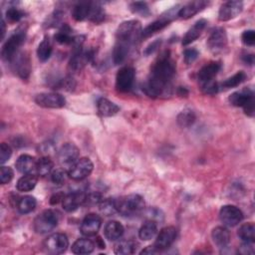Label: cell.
Instances as JSON below:
<instances>
[{
	"mask_svg": "<svg viewBox=\"0 0 255 255\" xmlns=\"http://www.w3.org/2000/svg\"><path fill=\"white\" fill-rule=\"evenodd\" d=\"M175 72L176 67L170 52L168 50L163 51L150 67V72L142 86V91L150 98H156L165 94L170 88Z\"/></svg>",
	"mask_w": 255,
	"mask_h": 255,
	"instance_id": "1",
	"label": "cell"
},
{
	"mask_svg": "<svg viewBox=\"0 0 255 255\" xmlns=\"http://www.w3.org/2000/svg\"><path fill=\"white\" fill-rule=\"evenodd\" d=\"M141 24L137 20L125 21L116 31V44L113 50V61L120 65L126 61L131 48L141 39Z\"/></svg>",
	"mask_w": 255,
	"mask_h": 255,
	"instance_id": "2",
	"label": "cell"
},
{
	"mask_svg": "<svg viewBox=\"0 0 255 255\" xmlns=\"http://www.w3.org/2000/svg\"><path fill=\"white\" fill-rule=\"evenodd\" d=\"M27 34V25H20L13 34L6 40L4 43L2 50H1V56L4 61L7 63H11L14 58L20 53L19 50L21 46L24 44Z\"/></svg>",
	"mask_w": 255,
	"mask_h": 255,
	"instance_id": "3",
	"label": "cell"
},
{
	"mask_svg": "<svg viewBox=\"0 0 255 255\" xmlns=\"http://www.w3.org/2000/svg\"><path fill=\"white\" fill-rule=\"evenodd\" d=\"M144 200L138 194H129L117 199L118 212L123 216H133L144 209Z\"/></svg>",
	"mask_w": 255,
	"mask_h": 255,
	"instance_id": "4",
	"label": "cell"
},
{
	"mask_svg": "<svg viewBox=\"0 0 255 255\" xmlns=\"http://www.w3.org/2000/svg\"><path fill=\"white\" fill-rule=\"evenodd\" d=\"M179 9H180V6L176 5V6L171 7L167 11H165L163 14H161L158 19H156L155 21L150 23L148 26H146L144 29H142L141 39L148 38L151 35L159 32L160 30H162L163 28L168 26L169 23L177 17Z\"/></svg>",
	"mask_w": 255,
	"mask_h": 255,
	"instance_id": "5",
	"label": "cell"
},
{
	"mask_svg": "<svg viewBox=\"0 0 255 255\" xmlns=\"http://www.w3.org/2000/svg\"><path fill=\"white\" fill-rule=\"evenodd\" d=\"M228 101L234 107L243 108V111L247 116H254V92L252 89L244 88L234 92L229 96Z\"/></svg>",
	"mask_w": 255,
	"mask_h": 255,
	"instance_id": "6",
	"label": "cell"
},
{
	"mask_svg": "<svg viewBox=\"0 0 255 255\" xmlns=\"http://www.w3.org/2000/svg\"><path fill=\"white\" fill-rule=\"evenodd\" d=\"M59 222V215L53 209H46L34 220V230L37 233L45 234L52 231Z\"/></svg>",
	"mask_w": 255,
	"mask_h": 255,
	"instance_id": "7",
	"label": "cell"
},
{
	"mask_svg": "<svg viewBox=\"0 0 255 255\" xmlns=\"http://www.w3.org/2000/svg\"><path fill=\"white\" fill-rule=\"evenodd\" d=\"M95 57V52L92 49H84L83 46L74 49V53L69 61V69L71 72H81L84 67L92 62Z\"/></svg>",
	"mask_w": 255,
	"mask_h": 255,
	"instance_id": "8",
	"label": "cell"
},
{
	"mask_svg": "<svg viewBox=\"0 0 255 255\" xmlns=\"http://www.w3.org/2000/svg\"><path fill=\"white\" fill-rule=\"evenodd\" d=\"M93 169L92 160L88 157H81L67 169V174L73 180H83L92 173Z\"/></svg>",
	"mask_w": 255,
	"mask_h": 255,
	"instance_id": "9",
	"label": "cell"
},
{
	"mask_svg": "<svg viewBox=\"0 0 255 255\" xmlns=\"http://www.w3.org/2000/svg\"><path fill=\"white\" fill-rule=\"evenodd\" d=\"M135 70L130 66L121 68L116 76V89L121 93L128 92L133 85Z\"/></svg>",
	"mask_w": 255,
	"mask_h": 255,
	"instance_id": "10",
	"label": "cell"
},
{
	"mask_svg": "<svg viewBox=\"0 0 255 255\" xmlns=\"http://www.w3.org/2000/svg\"><path fill=\"white\" fill-rule=\"evenodd\" d=\"M35 103L46 109H61L66 105V99L59 93H40L35 97Z\"/></svg>",
	"mask_w": 255,
	"mask_h": 255,
	"instance_id": "11",
	"label": "cell"
},
{
	"mask_svg": "<svg viewBox=\"0 0 255 255\" xmlns=\"http://www.w3.org/2000/svg\"><path fill=\"white\" fill-rule=\"evenodd\" d=\"M69 246V240L64 233H53L44 242V247L51 254H62Z\"/></svg>",
	"mask_w": 255,
	"mask_h": 255,
	"instance_id": "12",
	"label": "cell"
},
{
	"mask_svg": "<svg viewBox=\"0 0 255 255\" xmlns=\"http://www.w3.org/2000/svg\"><path fill=\"white\" fill-rule=\"evenodd\" d=\"M219 218L223 225L228 227H234L242 221L243 212L237 206L227 204L220 208Z\"/></svg>",
	"mask_w": 255,
	"mask_h": 255,
	"instance_id": "13",
	"label": "cell"
},
{
	"mask_svg": "<svg viewBox=\"0 0 255 255\" xmlns=\"http://www.w3.org/2000/svg\"><path fill=\"white\" fill-rule=\"evenodd\" d=\"M177 236V230L174 226H166L162 228L156 236L153 246L157 249L158 252L168 249Z\"/></svg>",
	"mask_w": 255,
	"mask_h": 255,
	"instance_id": "14",
	"label": "cell"
},
{
	"mask_svg": "<svg viewBox=\"0 0 255 255\" xmlns=\"http://www.w3.org/2000/svg\"><path fill=\"white\" fill-rule=\"evenodd\" d=\"M80 150L77 145L72 142H67L61 146L58 151V159L60 163L69 168L74 162L79 159Z\"/></svg>",
	"mask_w": 255,
	"mask_h": 255,
	"instance_id": "15",
	"label": "cell"
},
{
	"mask_svg": "<svg viewBox=\"0 0 255 255\" xmlns=\"http://www.w3.org/2000/svg\"><path fill=\"white\" fill-rule=\"evenodd\" d=\"M102 226V218L96 213L87 214L81 222L80 231L85 236H95Z\"/></svg>",
	"mask_w": 255,
	"mask_h": 255,
	"instance_id": "16",
	"label": "cell"
},
{
	"mask_svg": "<svg viewBox=\"0 0 255 255\" xmlns=\"http://www.w3.org/2000/svg\"><path fill=\"white\" fill-rule=\"evenodd\" d=\"M207 46L213 53H219L227 46V35L224 28H215L207 39Z\"/></svg>",
	"mask_w": 255,
	"mask_h": 255,
	"instance_id": "17",
	"label": "cell"
},
{
	"mask_svg": "<svg viewBox=\"0 0 255 255\" xmlns=\"http://www.w3.org/2000/svg\"><path fill=\"white\" fill-rule=\"evenodd\" d=\"M243 10V3L241 1H227L223 3L218 11L219 21L225 22L236 18Z\"/></svg>",
	"mask_w": 255,
	"mask_h": 255,
	"instance_id": "18",
	"label": "cell"
},
{
	"mask_svg": "<svg viewBox=\"0 0 255 255\" xmlns=\"http://www.w3.org/2000/svg\"><path fill=\"white\" fill-rule=\"evenodd\" d=\"M87 193L84 191H73L64 195L62 199V207L67 212H73L77 210L86 201Z\"/></svg>",
	"mask_w": 255,
	"mask_h": 255,
	"instance_id": "19",
	"label": "cell"
},
{
	"mask_svg": "<svg viewBox=\"0 0 255 255\" xmlns=\"http://www.w3.org/2000/svg\"><path fill=\"white\" fill-rule=\"evenodd\" d=\"M11 63L15 73H17L21 79L26 80L29 78L31 73V62L28 55L20 52Z\"/></svg>",
	"mask_w": 255,
	"mask_h": 255,
	"instance_id": "20",
	"label": "cell"
},
{
	"mask_svg": "<svg viewBox=\"0 0 255 255\" xmlns=\"http://www.w3.org/2000/svg\"><path fill=\"white\" fill-rule=\"evenodd\" d=\"M209 4L208 1L205 0H197V1H191L187 4L180 7L178 11L177 17L182 19H189L196 15L198 12L203 10L207 5Z\"/></svg>",
	"mask_w": 255,
	"mask_h": 255,
	"instance_id": "21",
	"label": "cell"
},
{
	"mask_svg": "<svg viewBox=\"0 0 255 255\" xmlns=\"http://www.w3.org/2000/svg\"><path fill=\"white\" fill-rule=\"evenodd\" d=\"M221 69V63L218 61H213L205 64L197 74V80L199 84L214 80L215 76Z\"/></svg>",
	"mask_w": 255,
	"mask_h": 255,
	"instance_id": "22",
	"label": "cell"
},
{
	"mask_svg": "<svg viewBox=\"0 0 255 255\" xmlns=\"http://www.w3.org/2000/svg\"><path fill=\"white\" fill-rule=\"evenodd\" d=\"M15 166L17 170L23 174L36 173L37 159L32 155L22 154L17 158L15 162Z\"/></svg>",
	"mask_w": 255,
	"mask_h": 255,
	"instance_id": "23",
	"label": "cell"
},
{
	"mask_svg": "<svg viewBox=\"0 0 255 255\" xmlns=\"http://www.w3.org/2000/svg\"><path fill=\"white\" fill-rule=\"evenodd\" d=\"M95 2H79L77 3L72 9V16L76 21H84L89 20L93 9H94Z\"/></svg>",
	"mask_w": 255,
	"mask_h": 255,
	"instance_id": "24",
	"label": "cell"
},
{
	"mask_svg": "<svg viewBox=\"0 0 255 255\" xmlns=\"http://www.w3.org/2000/svg\"><path fill=\"white\" fill-rule=\"evenodd\" d=\"M207 25V21L205 19H199L196 21L191 28L188 29V31L185 33V35L182 38V45L187 46L194 42L203 32Z\"/></svg>",
	"mask_w": 255,
	"mask_h": 255,
	"instance_id": "25",
	"label": "cell"
},
{
	"mask_svg": "<svg viewBox=\"0 0 255 255\" xmlns=\"http://www.w3.org/2000/svg\"><path fill=\"white\" fill-rule=\"evenodd\" d=\"M211 237L218 248H226L230 242V232L224 226H217L213 228Z\"/></svg>",
	"mask_w": 255,
	"mask_h": 255,
	"instance_id": "26",
	"label": "cell"
},
{
	"mask_svg": "<svg viewBox=\"0 0 255 255\" xmlns=\"http://www.w3.org/2000/svg\"><path fill=\"white\" fill-rule=\"evenodd\" d=\"M125 232V228L122 223L116 220L109 221L104 228V234L106 238L110 241H116L119 240Z\"/></svg>",
	"mask_w": 255,
	"mask_h": 255,
	"instance_id": "27",
	"label": "cell"
},
{
	"mask_svg": "<svg viewBox=\"0 0 255 255\" xmlns=\"http://www.w3.org/2000/svg\"><path fill=\"white\" fill-rule=\"evenodd\" d=\"M97 109L102 117H113L120 112V107L118 105L105 98L98 100Z\"/></svg>",
	"mask_w": 255,
	"mask_h": 255,
	"instance_id": "28",
	"label": "cell"
},
{
	"mask_svg": "<svg viewBox=\"0 0 255 255\" xmlns=\"http://www.w3.org/2000/svg\"><path fill=\"white\" fill-rule=\"evenodd\" d=\"M75 37L76 36H73L72 28L68 24H63L59 31L55 34L54 39L57 43L62 45H73Z\"/></svg>",
	"mask_w": 255,
	"mask_h": 255,
	"instance_id": "29",
	"label": "cell"
},
{
	"mask_svg": "<svg viewBox=\"0 0 255 255\" xmlns=\"http://www.w3.org/2000/svg\"><path fill=\"white\" fill-rule=\"evenodd\" d=\"M37 181H38V174L37 173L24 174L23 176H21L18 179V181L16 183V188L19 191H22V192L31 191L36 186Z\"/></svg>",
	"mask_w": 255,
	"mask_h": 255,
	"instance_id": "30",
	"label": "cell"
},
{
	"mask_svg": "<svg viewBox=\"0 0 255 255\" xmlns=\"http://www.w3.org/2000/svg\"><path fill=\"white\" fill-rule=\"evenodd\" d=\"M95 242H93L92 240L88 238H79L73 243L71 249L73 253L82 255L92 253L95 249Z\"/></svg>",
	"mask_w": 255,
	"mask_h": 255,
	"instance_id": "31",
	"label": "cell"
},
{
	"mask_svg": "<svg viewBox=\"0 0 255 255\" xmlns=\"http://www.w3.org/2000/svg\"><path fill=\"white\" fill-rule=\"evenodd\" d=\"M157 233V225L154 220L145 221L138 230V236L143 241H148L154 238Z\"/></svg>",
	"mask_w": 255,
	"mask_h": 255,
	"instance_id": "32",
	"label": "cell"
},
{
	"mask_svg": "<svg viewBox=\"0 0 255 255\" xmlns=\"http://www.w3.org/2000/svg\"><path fill=\"white\" fill-rule=\"evenodd\" d=\"M138 247L137 242L133 240H124L116 244L114 252L118 255H129L133 254Z\"/></svg>",
	"mask_w": 255,
	"mask_h": 255,
	"instance_id": "33",
	"label": "cell"
},
{
	"mask_svg": "<svg viewBox=\"0 0 255 255\" xmlns=\"http://www.w3.org/2000/svg\"><path fill=\"white\" fill-rule=\"evenodd\" d=\"M37 205V200L34 196L25 195L21 197L17 202V209L22 214H27L32 212Z\"/></svg>",
	"mask_w": 255,
	"mask_h": 255,
	"instance_id": "34",
	"label": "cell"
},
{
	"mask_svg": "<svg viewBox=\"0 0 255 255\" xmlns=\"http://www.w3.org/2000/svg\"><path fill=\"white\" fill-rule=\"evenodd\" d=\"M52 51H53V47H52L50 39L48 37H44V39L40 42V44L37 48L38 59L41 62L48 61L52 55Z\"/></svg>",
	"mask_w": 255,
	"mask_h": 255,
	"instance_id": "35",
	"label": "cell"
},
{
	"mask_svg": "<svg viewBox=\"0 0 255 255\" xmlns=\"http://www.w3.org/2000/svg\"><path fill=\"white\" fill-rule=\"evenodd\" d=\"M53 167H54L53 160L47 155L42 156L37 160L36 173L40 176H46L52 172Z\"/></svg>",
	"mask_w": 255,
	"mask_h": 255,
	"instance_id": "36",
	"label": "cell"
},
{
	"mask_svg": "<svg viewBox=\"0 0 255 255\" xmlns=\"http://www.w3.org/2000/svg\"><path fill=\"white\" fill-rule=\"evenodd\" d=\"M247 76L245 74V72L243 71H238L236 74H234L233 76L227 78L225 81H223L220 85H219V89H230V88H235L237 86H239L240 84H242L245 80H246Z\"/></svg>",
	"mask_w": 255,
	"mask_h": 255,
	"instance_id": "37",
	"label": "cell"
},
{
	"mask_svg": "<svg viewBox=\"0 0 255 255\" xmlns=\"http://www.w3.org/2000/svg\"><path fill=\"white\" fill-rule=\"evenodd\" d=\"M195 120H196V116L194 112L190 109H184L177 115V118H176V122L178 126H180L181 128H189L190 126L193 125Z\"/></svg>",
	"mask_w": 255,
	"mask_h": 255,
	"instance_id": "38",
	"label": "cell"
},
{
	"mask_svg": "<svg viewBox=\"0 0 255 255\" xmlns=\"http://www.w3.org/2000/svg\"><path fill=\"white\" fill-rule=\"evenodd\" d=\"M237 235L243 241H254L255 240V226L253 223H244L237 230Z\"/></svg>",
	"mask_w": 255,
	"mask_h": 255,
	"instance_id": "39",
	"label": "cell"
},
{
	"mask_svg": "<svg viewBox=\"0 0 255 255\" xmlns=\"http://www.w3.org/2000/svg\"><path fill=\"white\" fill-rule=\"evenodd\" d=\"M99 208L101 212L106 216H112L118 212L117 208V199L115 198H106L99 203Z\"/></svg>",
	"mask_w": 255,
	"mask_h": 255,
	"instance_id": "40",
	"label": "cell"
},
{
	"mask_svg": "<svg viewBox=\"0 0 255 255\" xmlns=\"http://www.w3.org/2000/svg\"><path fill=\"white\" fill-rule=\"evenodd\" d=\"M129 9L133 14H138V15H141L142 17H146L150 14L147 4L142 1H135L130 3Z\"/></svg>",
	"mask_w": 255,
	"mask_h": 255,
	"instance_id": "41",
	"label": "cell"
},
{
	"mask_svg": "<svg viewBox=\"0 0 255 255\" xmlns=\"http://www.w3.org/2000/svg\"><path fill=\"white\" fill-rule=\"evenodd\" d=\"M24 11L16 8V7H10L7 9L5 13V17L7 21L14 23V22H19L23 17H24Z\"/></svg>",
	"mask_w": 255,
	"mask_h": 255,
	"instance_id": "42",
	"label": "cell"
},
{
	"mask_svg": "<svg viewBox=\"0 0 255 255\" xmlns=\"http://www.w3.org/2000/svg\"><path fill=\"white\" fill-rule=\"evenodd\" d=\"M199 85H200L201 91L206 95L213 96V95L217 94L219 91V85L217 84V82L215 80H211V81L199 84Z\"/></svg>",
	"mask_w": 255,
	"mask_h": 255,
	"instance_id": "43",
	"label": "cell"
},
{
	"mask_svg": "<svg viewBox=\"0 0 255 255\" xmlns=\"http://www.w3.org/2000/svg\"><path fill=\"white\" fill-rule=\"evenodd\" d=\"M14 176V171L9 166L2 165L0 168V181L2 184L9 183Z\"/></svg>",
	"mask_w": 255,
	"mask_h": 255,
	"instance_id": "44",
	"label": "cell"
},
{
	"mask_svg": "<svg viewBox=\"0 0 255 255\" xmlns=\"http://www.w3.org/2000/svg\"><path fill=\"white\" fill-rule=\"evenodd\" d=\"M65 175H66V172H65L64 169L56 168V169L52 170L50 176H51V180L54 184L61 185L65 181Z\"/></svg>",
	"mask_w": 255,
	"mask_h": 255,
	"instance_id": "45",
	"label": "cell"
},
{
	"mask_svg": "<svg viewBox=\"0 0 255 255\" xmlns=\"http://www.w3.org/2000/svg\"><path fill=\"white\" fill-rule=\"evenodd\" d=\"M12 155V148L6 142H2L0 145V163L4 164Z\"/></svg>",
	"mask_w": 255,
	"mask_h": 255,
	"instance_id": "46",
	"label": "cell"
},
{
	"mask_svg": "<svg viewBox=\"0 0 255 255\" xmlns=\"http://www.w3.org/2000/svg\"><path fill=\"white\" fill-rule=\"evenodd\" d=\"M199 53L198 51L195 49V48H188V49H185L184 52H183V58H184V62L189 65L191 63H193L197 57H198Z\"/></svg>",
	"mask_w": 255,
	"mask_h": 255,
	"instance_id": "47",
	"label": "cell"
},
{
	"mask_svg": "<svg viewBox=\"0 0 255 255\" xmlns=\"http://www.w3.org/2000/svg\"><path fill=\"white\" fill-rule=\"evenodd\" d=\"M241 40L246 46H254L255 44V32L254 30H246L241 35Z\"/></svg>",
	"mask_w": 255,
	"mask_h": 255,
	"instance_id": "48",
	"label": "cell"
},
{
	"mask_svg": "<svg viewBox=\"0 0 255 255\" xmlns=\"http://www.w3.org/2000/svg\"><path fill=\"white\" fill-rule=\"evenodd\" d=\"M238 252L240 254H243V255H248V254H254L255 252V249H254V241H244L239 249H238Z\"/></svg>",
	"mask_w": 255,
	"mask_h": 255,
	"instance_id": "49",
	"label": "cell"
},
{
	"mask_svg": "<svg viewBox=\"0 0 255 255\" xmlns=\"http://www.w3.org/2000/svg\"><path fill=\"white\" fill-rule=\"evenodd\" d=\"M102 194L95 191V192H91V193H87V197H86V201L85 203H89V204H99L102 201Z\"/></svg>",
	"mask_w": 255,
	"mask_h": 255,
	"instance_id": "50",
	"label": "cell"
},
{
	"mask_svg": "<svg viewBox=\"0 0 255 255\" xmlns=\"http://www.w3.org/2000/svg\"><path fill=\"white\" fill-rule=\"evenodd\" d=\"M160 43H161V40H159V39H157V40L153 41L152 43H150V44L145 48V50H144V55L148 56V55L152 54L153 52H155V51L157 50V48L160 46Z\"/></svg>",
	"mask_w": 255,
	"mask_h": 255,
	"instance_id": "51",
	"label": "cell"
},
{
	"mask_svg": "<svg viewBox=\"0 0 255 255\" xmlns=\"http://www.w3.org/2000/svg\"><path fill=\"white\" fill-rule=\"evenodd\" d=\"M242 61L249 66H252L254 64V55L253 54H246L242 56Z\"/></svg>",
	"mask_w": 255,
	"mask_h": 255,
	"instance_id": "52",
	"label": "cell"
},
{
	"mask_svg": "<svg viewBox=\"0 0 255 255\" xmlns=\"http://www.w3.org/2000/svg\"><path fill=\"white\" fill-rule=\"evenodd\" d=\"M63 197H64V195H63L62 193L54 194V195L51 197V199H50V203H51L52 205H55V204L59 203L60 201L62 202V199H63Z\"/></svg>",
	"mask_w": 255,
	"mask_h": 255,
	"instance_id": "53",
	"label": "cell"
},
{
	"mask_svg": "<svg viewBox=\"0 0 255 255\" xmlns=\"http://www.w3.org/2000/svg\"><path fill=\"white\" fill-rule=\"evenodd\" d=\"M155 253H158V251L153 245L148 246V247H146V248H144L140 251V254H155Z\"/></svg>",
	"mask_w": 255,
	"mask_h": 255,
	"instance_id": "54",
	"label": "cell"
},
{
	"mask_svg": "<svg viewBox=\"0 0 255 255\" xmlns=\"http://www.w3.org/2000/svg\"><path fill=\"white\" fill-rule=\"evenodd\" d=\"M95 245H96L97 247H99L100 249H104V248H105V242L103 241V239H102L100 236H98V237L96 238Z\"/></svg>",
	"mask_w": 255,
	"mask_h": 255,
	"instance_id": "55",
	"label": "cell"
},
{
	"mask_svg": "<svg viewBox=\"0 0 255 255\" xmlns=\"http://www.w3.org/2000/svg\"><path fill=\"white\" fill-rule=\"evenodd\" d=\"M177 94L180 97H186L188 95V91L185 88H183V87H179L178 90H177Z\"/></svg>",
	"mask_w": 255,
	"mask_h": 255,
	"instance_id": "56",
	"label": "cell"
},
{
	"mask_svg": "<svg viewBox=\"0 0 255 255\" xmlns=\"http://www.w3.org/2000/svg\"><path fill=\"white\" fill-rule=\"evenodd\" d=\"M1 26H2V39H3L4 36H5V21H4V18H2V20H1Z\"/></svg>",
	"mask_w": 255,
	"mask_h": 255,
	"instance_id": "57",
	"label": "cell"
}]
</instances>
